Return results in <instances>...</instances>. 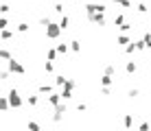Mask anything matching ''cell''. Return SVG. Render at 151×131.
<instances>
[{"label": "cell", "mask_w": 151, "mask_h": 131, "mask_svg": "<svg viewBox=\"0 0 151 131\" xmlns=\"http://www.w3.org/2000/svg\"><path fill=\"white\" fill-rule=\"evenodd\" d=\"M55 52H57V55H66V52H68V44H57Z\"/></svg>", "instance_id": "ffe728a7"}, {"label": "cell", "mask_w": 151, "mask_h": 131, "mask_svg": "<svg viewBox=\"0 0 151 131\" xmlns=\"http://www.w3.org/2000/svg\"><path fill=\"white\" fill-rule=\"evenodd\" d=\"M114 4H121V7H125V9H129L132 7V0H112Z\"/></svg>", "instance_id": "4316f807"}, {"label": "cell", "mask_w": 151, "mask_h": 131, "mask_svg": "<svg viewBox=\"0 0 151 131\" xmlns=\"http://www.w3.org/2000/svg\"><path fill=\"white\" fill-rule=\"evenodd\" d=\"M55 2H59V4H64V2H66V0H55Z\"/></svg>", "instance_id": "b9f144b4"}, {"label": "cell", "mask_w": 151, "mask_h": 131, "mask_svg": "<svg viewBox=\"0 0 151 131\" xmlns=\"http://www.w3.org/2000/svg\"><path fill=\"white\" fill-rule=\"evenodd\" d=\"M0 13H2V15H4V18H7V15H9V13H11V7H9V4H7V2H2V4H0Z\"/></svg>", "instance_id": "603a6c76"}, {"label": "cell", "mask_w": 151, "mask_h": 131, "mask_svg": "<svg viewBox=\"0 0 151 131\" xmlns=\"http://www.w3.org/2000/svg\"><path fill=\"white\" fill-rule=\"evenodd\" d=\"M127 96H129V98H138V96H140V90H136V87H134V90H129Z\"/></svg>", "instance_id": "d590c367"}, {"label": "cell", "mask_w": 151, "mask_h": 131, "mask_svg": "<svg viewBox=\"0 0 151 131\" xmlns=\"http://www.w3.org/2000/svg\"><path fill=\"white\" fill-rule=\"evenodd\" d=\"M0 112H9V103H7V96H0Z\"/></svg>", "instance_id": "44dd1931"}, {"label": "cell", "mask_w": 151, "mask_h": 131, "mask_svg": "<svg viewBox=\"0 0 151 131\" xmlns=\"http://www.w3.org/2000/svg\"><path fill=\"white\" fill-rule=\"evenodd\" d=\"M29 131H42V127H40V122H35V120H29Z\"/></svg>", "instance_id": "7402d4cb"}, {"label": "cell", "mask_w": 151, "mask_h": 131, "mask_svg": "<svg viewBox=\"0 0 151 131\" xmlns=\"http://www.w3.org/2000/svg\"><path fill=\"white\" fill-rule=\"evenodd\" d=\"M55 59H57L55 48H48V52H46V61H55Z\"/></svg>", "instance_id": "484cf974"}, {"label": "cell", "mask_w": 151, "mask_h": 131, "mask_svg": "<svg viewBox=\"0 0 151 131\" xmlns=\"http://www.w3.org/2000/svg\"><path fill=\"white\" fill-rule=\"evenodd\" d=\"M0 39H2V42L13 39V31H11V29H2V31H0Z\"/></svg>", "instance_id": "8fae6325"}, {"label": "cell", "mask_w": 151, "mask_h": 131, "mask_svg": "<svg viewBox=\"0 0 151 131\" xmlns=\"http://www.w3.org/2000/svg\"><path fill=\"white\" fill-rule=\"evenodd\" d=\"M86 109H88L86 103H79V105H77V112H86Z\"/></svg>", "instance_id": "f35d334b"}, {"label": "cell", "mask_w": 151, "mask_h": 131, "mask_svg": "<svg viewBox=\"0 0 151 131\" xmlns=\"http://www.w3.org/2000/svg\"><path fill=\"white\" fill-rule=\"evenodd\" d=\"M125 22V15L123 13H116V18H114V26H121Z\"/></svg>", "instance_id": "f1b7e54d"}, {"label": "cell", "mask_w": 151, "mask_h": 131, "mask_svg": "<svg viewBox=\"0 0 151 131\" xmlns=\"http://www.w3.org/2000/svg\"><path fill=\"white\" fill-rule=\"evenodd\" d=\"M101 94H103V96H110L112 90H110V87H101Z\"/></svg>", "instance_id": "ab89813d"}, {"label": "cell", "mask_w": 151, "mask_h": 131, "mask_svg": "<svg viewBox=\"0 0 151 131\" xmlns=\"http://www.w3.org/2000/svg\"><path fill=\"white\" fill-rule=\"evenodd\" d=\"M75 2H79V0H75Z\"/></svg>", "instance_id": "7bdbcfd3"}, {"label": "cell", "mask_w": 151, "mask_h": 131, "mask_svg": "<svg viewBox=\"0 0 151 131\" xmlns=\"http://www.w3.org/2000/svg\"><path fill=\"white\" fill-rule=\"evenodd\" d=\"M46 101H48V105H50V107L59 105V103H61V98H59V92H50L48 96H46Z\"/></svg>", "instance_id": "52a82bcc"}, {"label": "cell", "mask_w": 151, "mask_h": 131, "mask_svg": "<svg viewBox=\"0 0 151 131\" xmlns=\"http://www.w3.org/2000/svg\"><path fill=\"white\" fill-rule=\"evenodd\" d=\"M27 101H29V105H31V107H37V105H40V96H37V94H31V96L27 98Z\"/></svg>", "instance_id": "d6986e66"}, {"label": "cell", "mask_w": 151, "mask_h": 131, "mask_svg": "<svg viewBox=\"0 0 151 131\" xmlns=\"http://www.w3.org/2000/svg\"><path fill=\"white\" fill-rule=\"evenodd\" d=\"M18 33H29V22H20L18 24Z\"/></svg>", "instance_id": "83f0119b"}, {"label": "cell", "mask_w": 151, "mask_h": 131, "mask_svg": "<svg viewBox=\"0 0 151 131\" xmlns=\"http://www.w3.org/2000/svg\"><path fill=\"white\" fill-rule=\"evenodd\" d=\"M88 20H90L92 24H96V26H105L107 24L105 13H92V15H88Z\"/></svg>", "instance_id": "5b68a950"}, {"label": "cell", "mask_w": 151, "mask_h": 131, "mask_svg": "<svg viewBox=\"0 0 151 131\" xmlns=\"http://www.w3.org/2000/svg\"><path fill=\"white\" fill-rule=\"evenodd\" d=\"M68 50H72V52H81V42H79V39H72L70 44H68Z\"/></svg>", "instance_id": "5bb4252c"}, {"label": "cell", "mask_w": 151, "mask_h": 131, "mask_svg": "<svg viewBox=\"0 0 151 131\" xmlns=\"http://www.w3.org/2000/svg\"><path fill=\"white\" fill-rule=\"evenodd\" d=\"M136 52V48H134V42H129L127 46H125V55H134Z\"/></svg>", "instance_id": "f546056e"}, {"label": "cell", "mask_w": 151, "mask_h": 131, "mask_svg": "<svg viewBox=\"0 0 151 131\" xmlns=\"http://www.w3.org/2000/svg\"><path fill=\"white\" fill-rule=\"evenodd\" d=\"M118 29H121V33H129V31H132V24H129V22H123Z\"/></svg>", "instance_id": "d6a6232c"}, {"label": "cell", "mask_w": 151, "mask_h": 131, "mask_svg": "<svg viewBox=\"0 0 151 131\" xmlns=\"http://www.w3.org/2000/svg\"><path fill=\"white\" fill-rule=\"evenodd\" d=\"M66 112H68V107H66V103H59L53 107V114H59V116H66Z\"/></svg>", "instance_id": "7c38bea8"}, {"label": "cell", "mask_w": 151, "mask_h": 131, "mask_svg": "<svg viewBox=\"0 0 151 131\" xmlns=\"http://www.w3.org/2000/svg\"><path fill=\"white\" fill-rule=\"evenodd\" d=\"M44 29H46V37H48V39H57V37L61 35V31H59V26H57V22H48Z\"/></svg>", "instance_id": "277c9868"}, {"label": "cell", "mask_w": 151, "mask_h": 131, "mask_svg": "<svg viewBox=\"0 0 151 131\" xmlns=\"http://www.w3.org/2000/svg\"><path fill=\"white\" fill-rule=\"evenodd\" d=\"M57 26H59V31H61V33H64V31L66 29H68V26H70V18H68V15H61V18H59V22H57Z\"/></svg>", "instance_id": "ba28073f"}, {"label": "cell", "mask_w": 151, "mask_h": 131, "mask_svg": "<svg viewBox=\"0 0 151 131\" xmlns=\"http://www.w3.org/2000/svg\"><path fill=\"white\" fill-rule=\"evenodd\" d=\"M7 72H9V74H20V77H22L24 72H27V68L20 64L18 59H13V57H11V59L7 61Z\"/></svg>", "instance_id": "7a4b0ae2"}, {"label": "cell", "mask_w": 151, "mask_h": 131, "mask_svg": "<svg viewBox=\"0 0 151 131\" xmlns=\"http://www.w3.org/2000/svg\"><path fill=\"white\" fill-rule=\"evenodd\" d=\"M123 125H125V129H127V131H132V127H134V114H125Z\"/></svg>", "instance_id": "30bf717a"}, {"label": "cell", "mask_w": 151, "mask_h": 131, "mask_svg": "<svg viewBox=\"0 0 151 131\" xmlns=\"http://www.w3.org/2000/svg\"><path fill=\"white\" fill-rule=\"evenodd\" d=\"M75 87H77V81H75V79H66V83H64V87H61V90H75Z\"/></svg>", "instance_id": "2e32d148"}, {"label": "cell", "mask_w": 151, "mask_h": 131, "mask_svg": "<svg viewBox=\"0 0 151 131\" xmlns=\"http://www.w3.org/2000/svg\"><path fill=\"white\" fill-rule=\"evenodd\" d=\"M64 83H66V77H64V74H57V77H55V85H57V87H64Z\"/></svg>", "instance_id": "d4e9b609"}, {"label": "cell", "mask_w": 151, "mask_h": 131, "mask_svg": "<svg viewBox=\"0 0 151 131\" xmlns=\"http://www.w3.org/2000/svg\"><path fill=\"white\" fill-rule=\"evenodd\" d=\"M0 59L9 61V59H11V50H9V48H0Z\"/></svg>", "instance_id": "ac0fdd59"}, {"label": "cell", "mask_w": 151, "mask_h": 131, "mask_svg": "<svg viewBox=\"0 0 151 131\" xmlns=\"http://www.w3.org/2000/svg\"><path fill=\"white\" fill-rule=\"evenodd\" d=\"M7 103H9V109H20L22 107V96H20V92L15 90V87H11V90L7 92Z\"/></svg>", "instance_id": "6da1fadb"}, {"label": "cell", "mask_w": 151, "mask_h": 131, "mask_svg": "<svg viewBox=\"0 0 151 131\" xmlns=\"http://www.w3.org/2000/svg\"><path fill=\"white\" fill-rule=\"evenodd\" d=\"M103 74L114 77V74H116V66H114V64H107V66H105V70H103Z\"/></svg>", "instance_id": "e0dca14e"}, {"label": "cell", "mask_w": 151, "mask_h": 131, "mask_svg": "<svg viewBox=\"0 0 151 131\" xmlns=\"http://www.w3.org/2000/svg\"><path fill=\"white\" fill-rule=\"evenodd\" d=\"M140 131H149V122H142V125H140Z\"/></svg>", "instance_id": "60d3db41"}, {"label": "cell", "mask_w": 151, "mask_h": 131, "mask_svg": "<svg viewBox=\"0 0 151 131\" xmlns=\"http://www.w3.org/2000/svg\"><path fill=\"white\" fill-rule=\"evenodd\" d=\"M64 9H66V7H64V4H59V2H55V7H53V11H55V13H59V15H64Z\"/></svg>", "instance_id": "1f68e13d"}, {"label": "cell", "mask_w": 151, "mask_h": 131, "mask_svg": "<svg viewBox=\"0 0 151 131\" xmlns=\"http://www.w3.org/2000/svg\"><path fill=\"white\" fill-rule=\"evenodd\" d=\"M136 11H138V13H147V4H145V2H138Z\"/></svg>", "instance_id": "e575fe53"}, {"label": "cell", "mask_w": 151, "mask_h": 131, "mask_svg": "<svg viewBox=\"0 0 151 131\" xmlns=\"http://www.w3.org/2000/svg\"><path fill=\"white\" fill-rule=\"evenodd\" d=\"M44 72H46V74H53V72H55L53 61H46V64H44Z\"/></svg>", "instance_id": "cb8c5ba5"}, {"label": "cell", "mask_w": 151, "mask_h": 131, "mask_svg": "<svg viewBox=\"0 0 151 131\" xmlns=\"http://www.w3.org/2000/svg\"><path fill=\"white\" fill-rule=\"evenodd\" d=\"M142 42H145V46H151V35H149V31H145V35H142Z\"/></svg>", "instance_id": "836d02e7"}, {"label": "cell", "mask_w": 151, "mask_h": 131, "mask_svg": "<svg viewBox=\"0 0 151 131\" xmlns=\"http://www.w3.org/2000/svg\"><path fill=\"white\" fill-rule=\"evenodd\" d=\"M50 92H53V85H50V83H42L37 87V96H48Z\"/></svg>", "instance_id": "8992f818"}, {"label": "cell", "mask_w": 151, "mask_h": 131, "mask_svg": "<svg viewBox=\"0 0 151 131\" xmlns=\"http://www.w3.org/2000/svg\"><path fill=\"white\" fill-rule=\"evenodd\" d=\"M48 22H50V18H48V15H42V18H40V24H42V26H46Z\"/></svg>", "instance_id": "74e56055"}, {"label": "cell", "mask_w": 151, "mask_h": 131, "mask_svg": "<svg viewBox=\"0 0 151 131\" xmlns=\"http://www.w3.org/2000/svg\"><path fill=\"white\" fill-rule=\"evenodd\" d=\"M107 7L103 2H88L86 4V15H92V13H105Z\"/></svg>", "instance_id": "3957f363"}, {"label": "cell", "mask_w": 151, "mask_h": 131, "mask_svg": "<svg viewBox=\"0 0 151 131\" xmlns=\"http://www.w3.org/2000/svg\"><path fill=\"white\" fill-rule=\"evenodd\" d=\"M136 70H138L136 61H127V64H125V72H127V74H136Z\"/></svg>", "instance_id": "4fadbf2b"}, {"label": "cell", "mask_w": 151, "mask_h": 131, "mask_svg": "<svg viewBox=\"0 0 151 131\" xmlns=\"http://www.w3.org/2000/svg\"><path fill=\"white\" fill-rule=\"evenodd\" d=\"M112 83H114V77H107V74L101 77V87H112Z\"/></svg>", "instance_id": "9a60e30c"}, {"label": "cell", "mask_w": 151, "mask_h": 131, "mask_svg": "<svg viewBox=\"0 0 151 131\" xmlns=\"http://www.w3.org/2000/svg\"><path fill=\"white\" fill-rule=\"evenodd\" d=\"M9 77H11V74H9L7 70H2V72H0V81H9Z\"/></svg>", "instance_id": "8d00e7d4"}, {"label": "cell", "mask_w": 151, "mask_h": 131, "mask_svg": "<svg viewBox=\"0 0 151 131\" xmlns=\"http://www.w3.org/2000/svg\"><path fill=\"white\" fill-rule=\"evenodd\" d=\"M2 29H9V18L0 15V31H2Z\"/></svg>", "instance_id": "4dcf8cb0"}, {"label": "cell", "mask_w": 151, "mask_h": 131, "mask_svg": "<svg viewBox=\"0 0 151 131\" xmlns=\"http://www.w3.org/2000/svg\"><path fill=\"white\" fill-rule=\"evenodd\" d=\"M129 42H132V37H129L127 33H121V35L116 37V46H123V48H125V46H127Z\"/></svg>", "instance_id": "9c48e42d"}]
</instances>
